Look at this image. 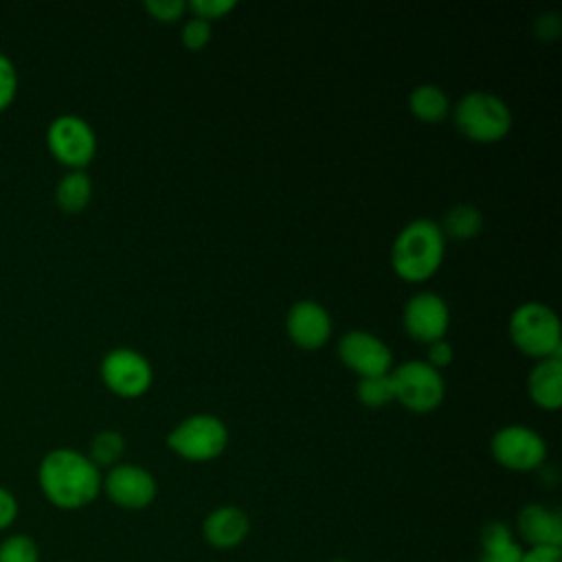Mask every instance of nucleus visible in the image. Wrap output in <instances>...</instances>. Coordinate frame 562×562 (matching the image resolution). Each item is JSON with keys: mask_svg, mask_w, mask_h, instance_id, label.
Wrapping results in <instances>:
<instances>
[{"mask_svg": "<svg viewBox=\"0 0 562 562\" xmlns=\"http://www.w3.org/2000/svg\"><path fill=\"white\" fill-rule=\"evenodd\" d=\"M101 470L75 448H53L37 465V485L44 498L66 512L83 509L101 494Z\"/></svg>", "mask_w": 562, "mask_h": 562, "instance_id": "1", "label": "nucleus"}, {"mask_svg": "<svg viewBox=\"0 0 562 562\" xmlns=\"http://www.w3.org/2000/svg\"><path fill=\"white\" fill-rule=\"evenodd\" d=\"M446 252V237L437 222L432 220H413L406 224L391 248V266L395 274L408 283H419L430 279Z\"/></svg>", "mask_w": 562, "mask_h": 562, "instance_id": "2", "label": "nucleus"}, {"mask_svg": "<svg viewBox=\"0 0 562 562\" xmlns=\"http://www.w3.org/2000/svg\"><path fill=\"white\" fill-rule=\"evenodd\" d=\"M509 338L529 358H562L560 321L544 303L529 301L518 305L509 316Z\"/></svg>", "mask_w": 562, "mask_h": 562, "instance_id": "3", "label": "nucleus"}, {"mask_svg": "<svg viewBox=\"0 0 562 562\" xmlns=\"http://www.w3.org/2000/svg\"><path fill=\"white\" fill-rule=\"evenodd\" d=\"M454 127L474 143H496L512 130V112L507 103L483 90L468 92L454 108Z\"/></svg>", "mask_w": 562, "mask_h": 562, "instance_id": "4", "label": "nucleus"}, {"mask_svg": "<svg viewBox=\"0 0 562 562\" xmlns=\"http://www.w3.org/2000/svg\"><path fill=\"white\" fill-rule=\"evenodd\" d=\"M167 446L182 459L202 463L220 457L228 446V430L215 415H191L182 419L169 435Z\"/></svg>", "mask_w": 562, "mask_h": 562, "instance_id": "5", "label": "nucleus"}, {"mask_svg": "<svg viewBox=\"0 0 562 562\" xmlns=\"http://www.w3.org/2000/svg\"><path fill=\"white\" fill-rule=\"evenodd\" d=\"M389 378L393 384V400L413 413H430L443 400V378L428 362L408 360L391 369Z\"/></svg>", "mask_w": 562, "mask_h": 562, "instance_id": "6", "label": "nucleus"}, {"mask_svg": "<svg viewBox=\"0 0 562 562\" xmlns=\"http://www.w3.org/2000/svg\"><path fill=\"white\" fill-rule=\"evenodd\" d=\"M50 156L70 169H83L97 154V134L79 114H57L46 127Z\"/></svg>", "mask_w": 562, "mask_h": 562, "instance_id": "7", "label": "nucleus"}, {"mask_svg": "<svg viewBox=\"0 0 562 562\" xmlns=\"http://www.w3.org/2000/svg\"><path fill=\"white\" fill-rule=\"evenodd\" d=\"M101 380L119 397H138L151 386V364L143 353L130 347L110 349L99 367Z\"/></svg>", "mask_w": 562, "mask_h": 562, "instance_id": "8", "label": "nucleus"}, {"mask_svg": "<svg viewBox=\"0 0 562 562\" xmlns=\"http://www.w3.org/2000/svg\"><path fill=\"white\" fill-rule=\"evenodd\" d=\"M490 450L498 465L514 472L536 470L547 459L544 439L536 430L518 424L496 430L490 441Z\"/></svg>", "mask_w": 562, "mask_h": 562, "instance_id": "9", "label": "nucleus"}, {"mask_svg": "<svg viewBox=\"0 0 562 562\" xmlns=\"http://www.w3.org/2000/svg\"><path fill=\"white\" fill-rule=\"evenodd\" d=\"M101 492L121 509H145L156 498V479L136 463H116L101 481Z\"/></svg>", "mask_w": 562, "mask_h": 562, "instance_id": "10", "label": "nucleus"}, {"mask_svg": "<svg viewBox=\"0 0 562 562\" xmlns=\"http://www.w3.org/2000/svg\"><path fill=\"white\" fill-rule=\"evenodd\" d=\"M338 358L360 378L386 375L393 369V356L386 342L362 329H351L340 336Z\"/></svg>", "mask_w": 562, "mask_h": 562, "instance_id": "11", "label": "nucleus"}, {"mask_svg": "<svg viewBox=\"0 0 562 562\" xmlns=\"http://www.w3.org/2000/svg\"><path fill=\"white\" fill-rule=\"evenodd\" d=\"M402 321L411 338L430 345L446 336L450 325V310L439 294L419 292L404 305Z\"/></svg>", "mask_w": 562, "mask_h": 562, "instance_id": "12", "label": "nucleus"}, {"mask_svg": "<svg viewBox=\"0 0 562 562\" xmlns=\"http://www.w3.org/2000/svg\"><path fill=\"white\" fill-rule=\"evenodd\" d=\"M285 329L290 340L305 349V351H314L321 349L329 336H331V318L327 314V310L310 299L296 301L285 316Z\"/></svg>", "mask_w": 562, "mask_h": 562, "instance_id": "13", "label": "nucleus"}, {"mask_svg": "<svg viewBox=\"0 0 562 562\" xmlns=\"http://www.w3.org/2000/svg\"><path fill=\"white\" fill-rule=\"evenodd\" d=\"M516 531L522 542L533 547H562V516L540 503H529L518 512Z\"/></svg>", "mask_w": 562, "mask_h": 562, "instance_id": "14", "label": "nucleus"}, {"mask_svg": "<svg viewBox=\"0 0 562 562\" xmlns=\"http://www.w3.org/2000/svg\"><path fill=\"white\" fill-rule=\"evenodd\" d=\"M250 518L235 505H222L206 514L202 522V538L213 549H233L246 540Z\"/></svg>", "mask_w": 562, "mask_h": 562, "instance_id": "15", "label": "nucleus"}, {"mask_svg": "<svg viewBox=\"0 0 562 562\" xmlns=\"http://www.w3.org/2000/svg\"><path fill=\"white\" fill-rule=\"evenodd\" d=\"M527 391L536 406L558 411L562 406V358H544L531 369Z\"/></svg>", "mask_w": 562, "mask_h": 562, "instance_id": "16", "label": "nucleus"}, {"mask_svg": "<svg viewBox=\"0 0 562 562\" xmlns=\"http://www.w3.org/2000/svg\"><path fill=\"white\" fill-rule=\"evenodd\" d=\"M525 549L514 540L503 520H492L481 529L479 562H520Z\"/></svg>", "mask_w": 562, "mask_h": 562, "instance_id": "17", "label": "nucleus"}, {"mask_svg": "<svg viewBox=\"0 0 562 562\" xmlns=\"http://www.w3.org/2000/svg\"><path fill=\"white\" fill-rule=\"evenodd\" d=\"M92 200V180L83 169H70L55 184V202L64 213H81Z\"/></svg>", "mask_w": 562, "mask_h": 562, "instance_id": "18", "label": "nucleus"}, {"mask_svg": "<svg viewBox=\"0 0 562 562\" xmlns=\"http://www.w3.org/2000/svg\"><path fill=\"white\" fill-rule=\"evenodd\" d=\"M408 108L413 116L419 119L422 123H439L441 119H446L450 110V101L439 86L422 83L411 92Z\"/></svg>", "mask_w": 562, "mask_h": 562, "instance_id": "19", "label": "nucleus"}, {"mask_svg": "<svg viewBox=\"0 0 562 562\" xmlns=\"http://www.w3.org/2000/svg\"><path fill=\"white\" fill-rule=\"evenodd\" d=\"M441 233L443 237L452 239H470L481 233L483 228V215L476 206L472 204H457L446 211L443 222H441Z\"/></svg>", "mask_w": 562, "mask_h": 562, "instance_id": "20", "label": "nucleus"}, {"mask_svg": "<svg viewBox=\"0 0 562 562\" xmlns=\"http://www.w3.org/2000/svg\"><path fill=\"white\" fill-rule=\"evenodd\" d=\"M125 450V439L119 430H99L92 441L88 457L90 461L101 470V468H112L119 463Z\"/></svg>", "mask_w": 562, "mask_h": 562, "instance_id": "21", "label": "nucleus"}, {"mask_svg": "<svg viewBox=\"0 0 562 562\" xmlns=\"http://www.w3.org/2000/svg\"><path fill=\"white\" fill-rule=\"evenodd\" d=\"M389 373L386 375H371V378H360L358 380L356 395H358L360 404H364L369 408H382L389 402H393V384H391Z\"/></svg>", "mask_w": 562, "mask_h": 562, "instance_id": "22", "label": "nucleus"}, {"mask_svg": "<svg viewBox=\"0 0 562 562\" xmlns=\"http://www.w3.org/2000/svg\"><path fill=\"white\" fill-rule=\"evenodd\" d=\"M0 562H40V547L29 533H9L0 540Z\"/></svg>", "mask_w": 562, "mask_h": 562, "instance_id": "23", "label": "nucleus"}, {"mask_svg": "<svg viewBox=\"0 0 562 562\" xmlns=\"http://www.w3.org/2000/svg\"><path fill=\"white\" fill-rule=\"evenodd\" d=\"M18 86H20L18 68L13 59L0 50V112L11 108V103L18 97Z\"/></svg>", "mask_w": 562, "mask_h": 562, "instance_id": "24", "label": "nucleus"}, {"mask_svg": "<svg viewBox=\"0 0 562 562\" xmlns=\"http://www.w3.org/2000/svg\"><path fill=\"white\" fill-rule=\"evenodd\" d=\"M187 9L193 13V18L211 24L213 20H220L226 13H231L235 9V2L233 0H191L187 2Z\"/></svg>", "mask_w": 562, "mask_h": 562, "instance_id": "25", "label": "nucleus"}, {"mask_svg": "<svg viewBox=\"0 0 562 562\" xmlns=\"http://www.w3.org/2000/svg\"><path fill=\"white\" fill-rule=\"evenodd\" d=\"M143 7L154 20L165 22V24L180 20L187 11V2H182V0H147Z\"/></svg>", "mask_w": 562, "mask_h": 562, "instance_id": "26", "label": "nucleus"}, {"mask_svg": "<svg viewBox=\"0 0 562 562\" xmlns=\"http://www.w3.org/2000/svg\"><path fill=\"white\" fill-rule=\"evenodd\" d=\"M182 44L189 48V50H202L209 40H211V24L204 22V20H198V18H191L187 20V24L182 26Z\"/></svg>", "mask_w": 562, "mask_h": 562, "instance_id": "27", "label": "nucleus"}, {"mask_svg": "<svg viewBox=\"0 0 562 562\" xmlns=\"http://www.w3.org/2000/svg\"><path fill=\"white\" fill-rule=\"evenodd\" d=\"M18 512H20V505L15 494L4 485H0V531H7L15 522Z\"/></svg>", "mask_w": 562, "mask_h": 562, "instance_id": "28", "label": "nucleus"}, {"mask_svg": "<svg viewBox=\"0 0 562 562\" xmlns=\"http://www.w3.org/2000/svg\"><path fill=\"white\" fill-rule=\"evenodd\" d=\"M452 358H454V351H452V345L446 340V338H441V340H435V342H430L428 345V364L432 367V369H443V367H448L450 362H452Z\"/></svg>", "mask_w": 562, "mask_h": 562, "instance_id": "29", "label": "nucleus"}, {"mask_svg": "<svg viewBox=\"0 0 562 562\" xmlns=\"http://www.w3.org/2000/svg\"><path fill=\"white\" fill-rule=\"evenodd\" d=\"M520 562H562V547H533L522 553Z\"/></svg>", "mask_w": 562, "mask_h": 562, "instance_id": "30", "label": "nucleus"}, {"mask_svg": "<svg viewBox=\"0 0 562 562\" xmlns=\"http://www.w3.org/2000/svg\"><path fill=\"white\" fill-rule=\"evenodd\" d=\"M560 33V20L553 13H544L536 20V35L540 40H553Z\"/></svg>", "mask_w": 562, "mask_h": 562, "instance_id": "31", "label": "nucleus"}, {"mask_svg": "<svg viewBox=\"0 0 562 562\" xmlns=\"http://www.w3.org/2000/svg\"><path fill=\"white\" fill-rule=\"evenodd\" d=\"M329 562H351V560H345V558H336V560H329Z\"/></svg>", "mask_w": 562, "mask_h": 562, "instance_id": "32", "label": "nucleus"}, {"mask_svg": "<svg viewBox=\"0 0 562 562\" xmlns=\"http://www.w3.org/2000/svg\"><path fill=\"white\" fill-rule=\"evenodd\" d=\"M57 562H75V560H57Z\"/></svg>", "mask_w": 562, "mask_h": 562, "instance_id": "33", "label": "nucleus"}]
</instances>
